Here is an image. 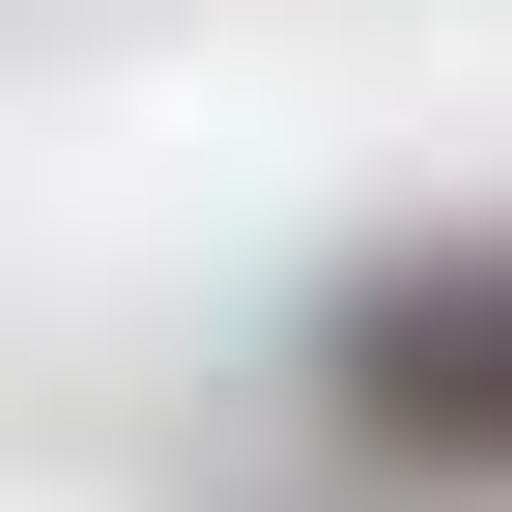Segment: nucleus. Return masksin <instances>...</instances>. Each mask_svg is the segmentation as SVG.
I'll list each match as a JSON object with an SVG mask.
<instances>
[{"label":"nucleus","instance_id":"f257e3e1","mask_svg":"<svg viewBox=\"0 0 512 512\" xmlns=\"http://www.w3.org/2000/svg\"><path fill=\"white\" fill-rule=\"evenodd\" d=\"M313 427L370 484H512V228H427L313 313Z\"/></svg>","mask_w":512,"mask_h":512}]
</instances>
